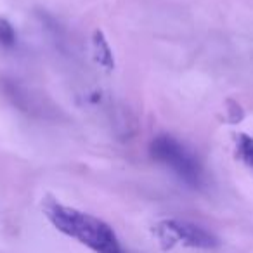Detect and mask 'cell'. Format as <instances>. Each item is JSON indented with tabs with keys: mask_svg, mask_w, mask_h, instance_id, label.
<instances>
[{
	"mask_svg": "<svg viewBox=\"0 0 253 253\" xmlns=\"http://www.w3.org/2000/svg\"><path fill=\"white\" fill-rule=\"evenodd\" d=\"M43 213L57 231L77 239L94 253H123L115 231L94 215L84 213L54 200L43 203Z\"/></svg>",
	"mask_w": 253,
	"mask_h": 253,
	"instance_id": "1",
	"label": "cell"
},
{
	"mask_svg": "<svg viewBox=\"0 0 253 253\" xmlns=\"http://www.w3.org/2000/svg\"><path fill=\"white\" fill-rule=\"evenodd\" d=\"M149 155L160 165L170 169L184 184L191 187H200L203 184V169L196 156L175 137L169 134H160L149 144Z\"/></svg>",
	"mask_w": 253,
	"mask_h": 253,
	"instance_id": "2",
	"label": "cell"
},
{
	"mask_svg": "<svg viewBox=\"0 0 253 253\" xmlns=\"http://www.w3.org/2000/svg\"><path fill=\"white\" fill-rule=\"evenodd\" d=\"M158 232L162 239H172L179 241L184 246L200 250H213L220 245L218 238L213 232L207 231L198 224L189 220H180V218H169L158 225Z\"/></svg>",
	"mask_w": 253,
	"mask_h": 253,
	"instance_id": "3",
	"label": "cell"
},
{
	"mask_svg": "<svg viewBox=\"0 0 253 253\" xmlns=\"http://www.w3.org/2000/svg\"><path fill=\"white\" fill-rule=\"evenodd\" d=\"M92 42H94V52H95V59L106 66L108 70H111L115 66V61H113V52L109 49V43L106 40L104 33L101 30H95L94 37H92Z\"/></svg>",
	"mask_w": 253,
	"mask_h": 253,
	"instance_id": "4",
	"label": "cell"
},
{
	"mask_svg": "<svg viewBox=\"0 0 253 253\" xmlns=\"http://www.w3.org/2000/svg\"><path fill=\"white\" fill-rule=\"evenodd\" d=\"M236 155L246 167L253 169V137L246 134L236 135Z\"/></svg>",
	"mask_w": 253,
	"mask_h": 253,
	"instance_id": "5",
	"label": "cell"
},
{
	"mask_svg": "<svg viewBox=\"0 0 253 253\" xmlns=\"http://www.w3.org/2000/svg\"><path fill=\"white\" fill-rule=\"evenodd\" d=\"M0 45L7 47V49H11V47L16 45L14 26H12L5 18H0Z\"/></svg>",
	"mask_w": 253,
	"mask_h": 253,
	"instance_id": "6",
	"label": "cell"
}]
</instances>
